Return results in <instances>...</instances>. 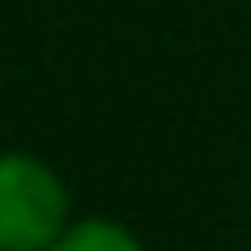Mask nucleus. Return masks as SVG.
<instances>
[{
  "mask_svg": "<svg viewBox=\"0 0 251 251\" xmlns=\"http://www.w3.org/2000/svg\"><path fill=\"white\" fill-rule=\"evenodd\" d=\"M70 224V191L51 163L0 153V251H47Z\"/></svg>",
  "mask_w": 251,
  "mask_h": 251,
  "instance_id": "obj_1",
  "label": "nucleus"
},
{
  "mask_svg": "<svg viewBox=\"0 0 251 251\" xmlns=\"http://www.w3.org/2000/svg\"><path fill=\"white\" fill-rule=\"evenodd\" d=\"M47 251H144V247H140V237H135L126 224L98 214V219H70L65 233Z\"/></svg>",
  "mask_w": 251,
  "mask_h": 251,
  "instance_id": "obj_2",
  "label": "nucleus"
}]
</instances>
